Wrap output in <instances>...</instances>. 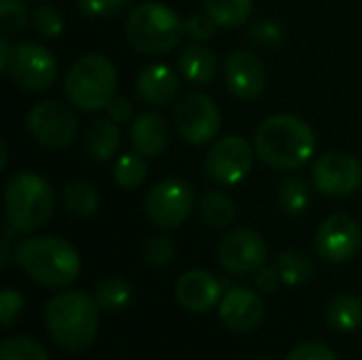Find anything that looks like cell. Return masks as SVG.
Here are the masks:
<instances>
[{"label": "cell", "instance_id": "5b68a950", "mask_svg": "<svg viewBox=\"0 0 362 360\" xmlns=\"http://www.w3.org/2000/svg\"><path fill=\"white\" fill-rule=\"evenodd\" d=\"M185 21L163 2H142L132 8L125 36L129 45L144 55H163L178 47L185 36Z\"/></svg>", "mask_w": 362, "mask_h": 360}, {"label": "cell", "instance_id": "1f68e13d", "mask_svg": "<svg viewBox=\"0 0 362 360\" xmlns=\"http://www.w3.org/2000/svg\"><path fill=\"white\" fill-rule=\"evenodd\" d=\"M32 17L28 15V8L21 0H0V23H2V36H15L19 34Z\"/></svg>", "mask_w": 362, "mask_h": 360}, {"label": "cell", "instance_id": "ba28073f", "mask_svg": "<svg viewBox=\"0 0 362 360\" xmlns=\"http://www.w3.org/2000/svg\"><path fill=\"white\" fill-rule=\"evenodd\" d=\"M4 72L25 91H45L57 79V59L38 42H19L11 47Z\"/></svg>", "mask_w": 362, "mask_h": 360}, {"label": "cell", "instance_id": "52a82bcc", "mask_svg": "<svg viewBox=\"0 0 362 360\" xmlns=\"http://www.w3.org/2000/svg\"><path fill=\"white\" fill-rule=\"evenodd\" d=\"M174 125L185 142L202 146L218 136L223 127V117L210 95L202 91H191L176 104Z\"/></svg>", "mask_w": 362, "mask_h": 360}, {"label": "cell", "instance_id": "9a60e30c", "mask_svg": "<svg viewBox=\"0 0 362 360\" xmlns=\"http://www.w3.org/2000/svg\"><path fill=\"white\" fill-rule=\"evenodd\" d=\"M227 91L238 100H255L267 87V72L263 62L252 51H233L225 62Z\"/></svg>", "mask_w": 362, "mask_h": 360}, {"label": "cell", "instance_id": "5bb4252c", "mask_svg": "<svg viewBox=\"0 0 362 360\" xmlns=\"http://www.w3.org/2000/svg\"><path fill=\"white\" fill-rule=\"evenodd\" d=\"M314 244L325 261L348 263L361 250V229L348 214H333L318 227Z\"/></svg>", "mask_w": 362, "mask_h": 360}, {"label": "cell", "instance_id": "8d00e7d4", "mask_svg": "<svg viewBox=\"0 0 362 360\" xmlns=\"http://www.w3.org/2000/svg\"><path fill=\"white\" fill-rule=\"evenodd\" d=\"M21 308H23V297L13 289H4L0 293V325L8 329L17 320Z\"/></svg>", "mask_w": 362, "mask_h": 360}, {"label": "cell", "instance_id": "d6986e66", "mask_svg": "<svg viewBox=\"0 0 362 360\" xmlns=\"http://www.w3.org/2000/svg\"><path fill=\"white\" fill-rule=\"evenodd\" d=\"M132 146L142 157H159L170 144V127L159 112H140L129 127Z\"/></svg>", "mask_w": 362, "mask_h": 360}, {"label": "cell", "instance_id": "30bf717a", "mask_svg": "<svg viewBox=\"0 0 362 360\" xmlns=\"http://www.w3.org/2000/svg\"><path fill=\"white\" fill-rule=\"evenodd\" d=\"M255 163V149L242 136H227L214 142L204 161L206 176L216 185H238Z\"/></svg>", "mask_w": 362, "mask_h": 360}, {"label": "cell", "instance_id": "ab89813d", "mask_svg": "<svg viewBox=\"0 0 362 360\" xmlns=\"http://www.w3.org/2000/svg\"><path fill=\"white\" fill-rule=\"evenodd\" d=\"M76 6L89 19L108 17V0H76Z\"/></svg>", "mask_w": 362, "mask_h": 360}, {"label": "cell", "instance_id": "74e56055", "mask_svg": "<svg viewBox=\"0 0 362 360\" xmlns=\"http://www.w3.org/2000/svg\"><path fill=\"white\" fill-rule=\"evenodd\" d=\"M106 112L119 125L121 123H127V121H134V104L127 98H123V95H119V98L115 95L110 100V104L106 106Z\"/></svg>", "mask_w": 362, "mask_h": 360}, {"label": "cell", "instance_id": "f35d334b", "mask_svg": "<svg viewBox=\"0 0 362 360\" xmlns=\"http://www.w3.org/2000/svg\"><path fill=\"white\" fill-rule=\"evenodd\" d=\"M255 284L263 293H276L280 289V284H282V278H280L278 269H269V267L263 265L261 269L255 272Z\"/></svg>", "mask_w": 362, "mask_h": 360}, {"label": "cell", "instance_id": "484cf974", "mask_svg": "<svg viewBox=\"0 0 362 360\" xmlns=\"http://www.w3.org/2000/svg\"><path fill=\"white\" fill-rule=\"evenodd\" d=\"M276 269L282 278V284L286 286H299L308 282L314 274V263L312 259L301 252V250H284L280 252L276 261Z\"/></svg>", "mask_w": 362, "mask_h": 360}, {"label": "cell", "instance_id": "8fae6325", "mask_svg": "<svg viewBox=\"0 0 362 360\" xmlns=\"http://www.w3.org/2000/svg\"><path fill=\"white\" fill-rule=\"evenodd\" d=\"M193 210V189L189 182L170 178L157 182L144 197V212L159 229H176Z\"/></svg>", "mask_w": 362, "mask_h": 360}, {"label": "cell", "instance_id": "ac0fdd59", "mask_svg": "<svg viewBox=\"0 0 362 360\" xmlns=\"http://www.w3.org/2000/svg\"><path fill=\"white\" fill-rule=\"evenodd\" d=\"M138 95L151 106H165L170 104L180 91L178 74L165 64H151L140 70L136 79Z\"/></svg>", "mask_w": 362, "mask_h": 360}, {"label": "cell", "instance_id": "8992f818", "mask_svg": "<svg viewBox=\"0 0 362 360\" xmlns=\"http://www.w3.org/2000/svg\"><path fill=\"white\" fill-rule=\"evenodd\" d=\"M117 68L100 53H89L78 57L66 74V95L68 100L85 110L95 112L110 104L117 93Z\"/></svg>", "mask_w": 362, "mask_h": 360}, {"label": "cell", "instance_id": "7402d4cb", "mask_svg": "<svg viewBox=\"0 0 362 360\" xmlns=\"http://www.w3.org/2000/svg\"><path fill=\"white\" fill-rule=\"evenodd\" d=\"M327 323L337 333H354L362 327V301L356 295H335L327 308Z\"/></svg>", "mask_w": 362, "mask_h": 360}, {"label": "cell", "instance_id": "d4e9b609", "mask_svg": "<svg viewBox=\"0 0 362 360\" xmlns=\"http://www.w3.org/2000/svg\"><path fill=\"white\" fill-rule=\"evenodd\" d=\"M204 11L223 28L244 25L252 15V0H202Z\"/></svg>", "mask_w": 362, "mask_h": 360}, {"label": "cell", "instance_id": "7c38bea8", "mask_svg": "<svg viewBox=\"0 0 362 360\" xmlns=\"http://www.w3.org/2000/svg\"><path fill=\"white\" fill-rule=\"evenodd\" d=\"M314 187L329 197H348L362 185L361 161L348 153L331 151L316 159L312 168Z\"/></svg>", "mask_w": 362, "mask_h": 360}, {"label": "cell", "instance_id": "60d3db41", "mask_svg": "<svg viewBox=\"0 0 362 360\" xmlns=\"http://www.w3.org/2000/svg\"><path fill=\"white\" fill-rule=\"evenodd\" d=\"M134 0H108V17H119L129 11Z\"/></svg>", "mask_w": 362, "mask_h": 360}, {"label": "cell", "instance_id": "f546056e", "mask_svg": "<svg viewBox=\"0 0 362 360\" xmlns=\"http://www.w3.org/2000/svg\"><path fill=\"white\" fill-rule=\"evenodd\" d=\"M30 21H32L34 32L45 40H53V38L62 36V32L66 28L62 13L51 4H38L32 13Z\"/></svg>", "mask_w": 362, "mask_h": 360}, {"label": "cell", "instance_id": "4dcf8cb0", "mask_svg": "<svg viewBox=\"0 0 362 360\" xmlns=\"http://www.w3.org/2000/svg\"><path fill=\"white\" fill-rule=\"evenodd\" d=\"M0 360H51L49 352L30 337H8L0 346Z\"/></svg>", "mask_w": 362, "mask_h": 360}, {"label": "cell", "instance_id": "f1b7e54d", "mask_svg": "<svg viewBox=\"0 0 362 360\" xmlns=\"http://www.w3.org/2000/svg\"><path fill=\"white\" fill-rule=\"evenodd\" d=\"M148 176V166L140 153H129L123 155L115 161L112 168V178L121 189H136L140 187Z\"/></svg>", "mask_w": 362, "mask_h": 360}, {"label": "cell", "instance_id": "603a6c76", "mask_svg": "<svg viewBox=\"0 0 362 360\" xmlns=\"http://www.w3.org/2000/svg\"><path fill=\"white\" fill-rule=\"evenodd\" d=\"M64 206L76 219H89L100 210V193L89 180H70L64 187Z\"/></svg>", "mask_w": 362, "mask_h": 360}, {"label": "cell", "instance_id": "7bdbcfd3", "mask_svg": "<svg viewBox=\"0 0 362 360\" xmlns=\"http://www.w3.org/2000/svg\"><path fill=\"white\" fill-rule=\"evenodd\" d=\"M0 149H2V161H0V166L4 168V166H6V142H4V140L0 142Z\"/></svg>", "mask_w": 362, "mask_h": 360}, {"label": "cell", "instance_id": "6da1fadb", "mask_svg": "<svg viewBox=\"0 0 362 360\" xmlns=\"http://www.w3.org/2000/svg\"><path fill=\"white\" fill-rule=\"evenodd\" d=\"M255 151L276 170H299L316 153V134L295 115H272L255 132Z\"/></svg>", "mask_w": 362, "mask_h": 360}, {"label": "cell", "instance_id": "d6a6232c", "mask_svg": "<svg viewBox=\"0 0 362 360\" xmlns=\"http://www.w3.org/2000/svg\"><path fill=\"white\" fill-rule=\"evenodd\" d=\"M248 36L257 47L272 49V47H278L284 40V28L274 19H257L250 25Z\"/></svg>", "mask_w": 362, "mask_h": 360}, {"label": "cell", "instance_id": "836d02e7", "mask_svg": "<svg viewBox=\"0 0 362 360\" xmlns=\"http://www.w3.org/2000/svg\"><path fill=\"white\" fill-rule=\"evenodd\" d=\"M174 252H176L174 242L168 236H155L144 244V261L157 269L170 265L174 259Z\"/></svg>", "mask_w": 362, "mask_h": 360}, {"label": "cell", "instance_id": "44dd1931", "mask_svg": "<svg viewBox=\"0 0 362 360\" xmlns=\"http://www.w3.org/2000/svg\"><path fill=\"white\" fill-rule=\"evenodd\" d=\"M178 68L180 74L193 83V85H208L216 79L218 59L210 47H204L202 42L187 45L178 55Z\"/></svg>", "mask_w": 362, "mask_h": 360}, {"label": "cell", "instance_id": "2e32d148", "mask_svg": "<svg viewBox=\"0 0 362 360\" xmlns=\"http://www.w3.org/2000/svg\"><path fill=\"white\" fill-rule=\"evenodd\" d=\"M265 314H267V306L261 299V295L244 286L231 289L221 299V308H218L221 323L235 333L255 331L263 323Z\"/></svg>", "mask_w": 362, "mask_h": 360}, {"label": "cell", "instance_id": "277c9868", "mask_svg": "<svg viewBox=\"0 0 362 360\" xmlns=\"http://www.w3.org/2000/svg\"><path fill=\"white\" fill-rule=\"evenodd\" d=\"M4 210L11 231H36L47 225L53 214V191L42 176L34 172H17L6 182Z\"/></svg>", "mask_w": 362, "mask_h": 360}, {"label": "cell", "instance_id": "e575fe53", "mask_svg": "<svg viewBox=\"0 0 362 360\" xmlns=\"http://www.w3.org/2000/svg\"><path fill=\"white\" fill-rule=\"evenodd\" d=\"M216 28L218 23L206 13H193L187 21H185V32L189 34V38H193L195 42H202V40H210L214 34H216Z\"/></svg>", "mask_w": 362, "mask_h": 360}, {"label": "cell", "instance_id": "7a4b0ae2", "mask_svg": "<svg viewBox=\"0 0 362 360\" xmlns=\"http://www.w3.org/2000/svg\"><path fill=\"white\" fill-rule=\"evenodd\" d=\"M45 327L59 348L83 352L95 342L100 306L95 297L81 291L59 293L45 308Z\"/></svg>", "mask_w": 362, "mask_h": 360}, {"label": "cell", "instance_id": "4fadbf2b", "mask_svg": "<svg viewBox=\"0 0 362 360\" xmlns=\"http://www.w3.org/2000/svg\"><path fill=\"white\" fill-rule=\"evenodd\" d=\"M218 263L233 274H255L267 261L269 248L261 233L252 229H233L218 244Z\"/></svg>", "mask_w": 362, "mask_h": 360}, {"label": "cell", "instance_id": "3957f363", "mask_svg": "<svg viewBox=\"0 0 362 360\" xmlns=\"http://www.w3.org/2000/svg\"><path fill=\"white\" fill-rule=\"evenodd\" d=\"M21 272L40 286L64 289L81 274V257L74 246L57 236H34L15 250Z\"/></svg>", "mask_w": 362, "mask_h": 360}, {"label": "cell", "instance_id": "83f0119b", "mask_svg": "<svg viewBox=\"0 0 362 360\" xmlns=\"http://www.w3.org/2000/svg\"><path fill=\"white\" fill-rule=\"evenodd\" d=\"M310 204V191H308V182L299 176H288L282 180L280 189H278V206L284 214L297 216L301 212H305Z\"/></svg>", "mask_w": 362, "mask_h": 360}, {"label": "cell", "instance_id": "9c48e42d", "mask_svg": "<svg viewBox=\"0 0 362 360\" xmlns=\"http://www.w3.org/2000/svg\"><path fill=\"white\" fill-rule=\"evenodd\" d=\"M30 136L47 149H64L74 142L78 134V121L70 106L57 100H45L30 108L25 117Z\"/></svg>", "mask_w": 362, "mask_h": 360}, {"label": "cell", "instance_id": "cb8c5ba5", "mask_svg": "<svg viewBox=\"0 0 362 360\" xmlns=\"http://www.w3.org/2000/svg\"><path fill=\"white\" fill-rule=\"evenodd\" d=\"M199 212L204 223L212 229H227L238 216L233 199L221 191H206L199 199Z\"/></svg>", "mask_w": 362, "mask_h": 360}, {"label": "cell", "instance_id": "b9f144b4", "mask_svg": "<svg viewBox=\"0 0 362 360\" xmlns=\"http://www.w3.org/2000/svg\"><path fill=\"white\" fill-rule=\"evenodd\" d=\"M8 236H11V233L6 231V233H4V238H2V261H0V263H2V267H6V265H8Z\"/></svg>", "mask_w": 362, "mask_h": 360}, {"label": "cell", "instance_id": "e0dca14e", "mask_svg": "<svg viewBox=\"0 0 362 360\" xmlns=\"http://www.w3.org/2000/svg\"><path fill=\"white\" fill-rule=\"evenodd\" d=\"M221 282L206 269H191L182 274L176 282L178 303L193 314H204L212 310L221 301Z\"/></svg>", "mask_w": 362, "mask_h": 360}, {"label": "cell", "instance_id": "ffe728a7", "mask_svg": "<svg viewBox=\"0 0 362 360\" xmlns=\"http://www.w3.org/2000/svg\"><path fill=\"white\" fill-rule=\"evenodd\" d=\"M83 144L95 161H108L121 146V127L110 117L91 119L83 132Z\"/></svg>", "mask_w": 362, "mask_h": 360}, {"label": "cell", "instance_id": "d590c367", "mask_svg": "<svg viewBox=\"0 0 362 360\" xmlns=\"http://www.w3.org/2000/svg\"><path fill=\"white\" fill-rule=\"evenodd\" d=\"M286 360H337L335 352L320 342H303L299 346H295Z\"/></svg>", "mask_w": 362, "mask_h": 360}, {"label": "cell", "instance_id": "4316f807", "mask_svg": "<svg viewBox=\"0 0 362 360\" xmlns=\"http://www.w3.org/2000/svg\"><path fill=\"white\" fill-rule=\"evenodd\" d=\"M93 297H95V301H98V306L102 310L117 312V310H123V308H127L132 303L134 289L125 278L112 276V278H106V280H102L98 284Z\"/></svg>", "mask_w": 362, "mask_h": 360}, {"label": "cell", "instance_id": "ee69618b", "mask_svg": "<svg viewBox=\"0 0 362 360\" xmlns=\"http://www.w3.org/2000/svg\"><path fill=\"white\" fill-rule=\"evenodd\" d=\"M259 360H274V359H259Z\"/></svg>", "mask_w": 362, "mask_h": 360}]
</instances>
